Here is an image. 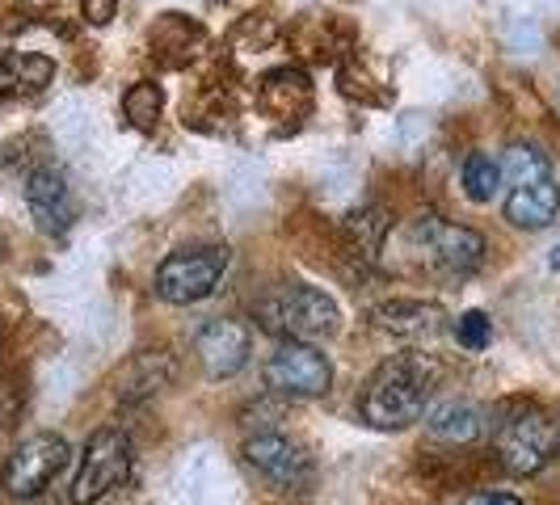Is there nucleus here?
<instances>
[{"mask_svg": "<svg viewBox=\"0 0 560 505\" xmlns=\"http://www.w3.org/2000/svg\"><path fill=\"white\" fill-rule=\"evenodd\" d=\"M434 363L425 354H396L371 371L359 392V413L375 430H405L421 421L425 400L434 392Z\"/></svg>", "mask_w": 560, "mask_h": 505, "instance_id": "nucleus-1", "label": "nucleus"}, {"mask_svg": "<svg viewBox=\"0 0 560 505\" xmlns=\"http://www.w3.org/2000/svg\"><path fill=\"white\" fill-rule=\"evenodd\" d=\"M505 220L523 232H539L560 215V186L548 156L535 143H510L502 161Z\"/></svg>", "mask_w": 560, "mask_h": 505, "instance_id": "nucleus-2", "label": "nucleus"}, {"mask_svg": "<svg viewBox=\"0 0 560 505\" xmlns=\"http://www.w3.org/2000/svg\"><path fill=\"white\" fill-rule=\"evenodd\" d=\"M493 455L510 477H535L560 455V425L532 400H514L493 421Z\"/></svg>", "mask_w": 560, "mask_h": 505, "instance_id": "nucleus-3", "label": "nucleus"}, {"mask_svg": "<svg viewBox=\"0 0 560 505\" xmlns=\"http://www.w3.org/2000/svg\"><path fill=\"white\" fill-rule=\"evenodd\" d=\"M253 320L257 329L279 341H316V337H329L341 320L337 304L308 282H282L270 286L257 304H253Z\"/></svg>", "mask_w": 560, "mask_h": 505, "instance_id": "nucleus-4", "label": "nucleus"}, {"mask_svg": "<svg viewBox=\"0 0 560 505\" xmlns=\"http://www.w3.org/2000/svg\"><path fill=\"white\" fill-rule=\"evenodd\" d=\"M405 257L434 279H468L485 261V236L464 224H451L439 215H421L400 232Z\"/></svg>", "mask_w": 560, "mask_h": 505, "instance_id": "nucleus-5", "label": "nucleus"}, {"mask_svg": "<svg viewBox=\"0 0 560 505\" xmlns=\"http://www.w3.org/2000/svg\"><path fill=\"white\" fill-rule=\"evenodd\" d=\"M228 245H202V249H182L168 252L156 270V295L165 304L190 308L198 300H207L228 270Z\"/></svg>", "mask_w": 560, "mask_h": 505, "instance_id": "nucleus-6", "label": "nucleus"}, {"mask_svg": "<svg viewBox=\"0 0 560 505\" xmlns=\"http://www.w3.org/2000/svg\"><path fill=\"white\" fill-rule=\"evenodd\" d=\"M131 477V438L122 430H97L84 443L81 468L72 480V505H97Z\"/></svg>", "mask_w": 560, "mask_h": 505, "instance_id": "nucleus-7", "label": "nucleus"}, {"mask_svg": "<svg viewBox=\"0 0 560 505\" xmlns=\"http://www.w3.org/2000/svg\"><path fill=\"white\" fill-rule=\"evenodd\" d=\"M261 375L270 392L295 396V400H312L334 388V366L312 341H279Z\"/></svg>", "mask_w": 560, "mask_h": 505, "instance_id": "nucleus-8", "label": "nucleus"}, {"mask_svg": "<svg viewBox=\"0 0 560 505\" xmlns=\"http://www.w3.org/2000/svg\"><path fill=\"white\" fill-rule=\"evenodd\" d=\"M68 455L72 450H68V443L59 434H34L22 447H13V455L4 459L0 489L9 497H18V502H30V497H38L68 468Z\"/></svg>", "mask_w": 560, "mask_h": 505, "instance_id": "nucleus-9", "label": "nucleus"}, {"mask_svg": "<svg viewBox=\"0 0 560 505\" xmlns=\"http://www.w3.org/2000/svg\"><path fill=\"white\" fill-rule=\"evenodd\" d=\"M198 363L207 371V379H232L241 366L249 363L253 333L245 320H232V316H215L207 320L195 337Z\"/></svg>", "mask_w": 560, "mask_h": 505, "instance_id": "nucleus-10", "label": "nucleus"}, {"mask_svg": "<svg viewBox=\"0 0 560 505\" xmlns=\"http://www.w3.org/2000/svg\"><path fill=\"white\" fill-rule=\"evenodd\" d=\"M245 459L275 489H304L312 480V455L287 434H257V438H249Z\"/></svg>", "mask_w": 560, "mask_h": 505, "instance_id": "nucleus-11", "label": "nucleus"}, {"mask_svg": "<svg viewBox=\"0 0 560 505\" xmlns=\"http://www.w3.org/2000/svg\"><path fill=\"white\" fill-rule=\"evenodd\" d=\"M26 207H30V215H34V224H38V232H47V236H63V232L72 227L77 202H72V186H68L63 168L43 165L30 173Z\"/></svg>", "mask_w": 560, "mask_h": 505, "instance_id": "nucleus-12", "label": "nucleus"}, {"mask_svg": "<svg viewBox=\"0 0 560 505\" xmlns=\"http://www.w3.org/2000/svg\"><path fill=\"white\" fill-rule=\"evenodd\" d=\"M257 106L282 127H300L312 114V81L304 68H275L257 81Z\"/></svg>", "mask_w": 560, "mask_h": 505, "instance_id": "nucleus-13", "label": "nucleus"}, {"mask_svg": "<svg viewBox=\"0 0 560 505\" xmlns=\"http://www.w3.org/2000/svg\"><path fill=\"white\" fill-rule=\"evenodd\" d=\"M443 320H447L443 308L430 304V300H384V304L371 308V325L375 329H384V333L393 337H409V341L434 337L443 329Z\"/></svg>", "mask_w": 560, "mask_h": 505, "instance_id": "nucleus-14", "label": "nucleus"}, {"mask_svg": "<svg viewBox=\"0 0 560 505\" xmlns=\"http://www.w3.org/2000/svg\"><path fill=\"white\" fill-rule=\"evenodd\" d=\"M173 375H177V363L168 359V350H143L118 371V400L122 404H140V400L156 396L161 388H168Z\"/></svg>", "mask_w": 560, "mask_h": 505, "instance_id": "nucleus-15", "label": "nucleus"}, {"mask_svg": "<svg viewBox=\"0 0 560 505\" xmlns=\"http://www.w3.org/2000/svg\"><path fill=\"white\" fill-rule=\"evenodd\" d=\"M388 236H393V211L388 207H363V211H354L346 220V249H350V257L366 261V266L380 261Z\"/></svg>", "mask_w": 560, "mask_h": 505, "instance_id": "nucleus-16", "label": "nucleus"}, {"mask_svg": "<svg viewBox=\"0 0 560 505\" xmlns=\"http://www.w3.org/2000/svg\"><path fill=\"white\" fill-rule=\"evenodd\" d=\"M480 409L477 404H468V400H451V404H439L434 413H430V438H439V443H472L480 434Z\"/></svg>", "mask_w": 560, "mask_h": 505, "instance_id": "nucleus-17", "label": "nucleus"}, {"mask_svg": "<svg viewBox=\"0 0 560 505\" xmlns=\"http://www.w3.org/2000/svg\"><path fill=\"white\" fill-rule=\"evenodd\" d=\"M161 110H165V93H161V84L152 81L131 84L127 97H122V114H127V122L136 131H152L161 122Z\"/></svg>", "mask_w": 560, "mask_h": 505, "instance_id": "nucleus-18", "label": "nucleus"}, {"mask_svg": "<svg viewBox=\"0 0 560 505\" xmlns=\"http://www.w3.org/2000/svg\"><path fill=\"white\" fill-rule=\"evenodd\" d=\"M502 190V161H493L489 152H472L464 161V195L472 202H493Z\"/></svg>", "mask_w": 560, "mask_h": 505, "instance_id": "nucleus-19", "label": "nucleus"}, {"mask_svg": "<svg viewBox=\"0 0 560 505\" xmlns=\"http://www.w3.org/2000/svg\"><path fill=\"white\" fill-rule=\"evenodd\" d=\"M4 63L13 77V93H43L56 77V63L38 51H13V56H4Z\"/></svg>", "mask_w": 560, "mask_h": 505, "instance_id": "nucleus-20", "label": "nucleus"}, {"mask_svg": "<svg viewBox=\"0 0 560 505\" xmlns=\"http://www.w3.org/2000/svg\"><path fill=\"white\" fill-rule=\"evenodd\" d=\"M455 341L477 354V350H485V345L493 341V320H489L485 312H464V316L455 320Z\"/></svg>", "mask_w": 560, "mask_h": 505, "instance_id": "nucleus-21", "label": "nucleus"}, {"mask_svg": "<svg viewBox=\"0 0 560 505\" xmlns=\"http://www.w3.org/2000/svg\"><path fill=\"white\" fill-rule=\"evenodd\" d=\"M81 13L89 26H110L118 13V0H81Z\"/></svg>", "mask_w": 560, "mask_h": 505, "instance_id": "nucleus-22", "label": "nucleus"}, {"mask_svg": "<svg viewBox=\"0 0 560 505\" xmlns=\"http://www.w3.org/2000/svg\"><path fill=\"white\" fill-rule=\"evenodd\" d=\"M464 505H523L514 493H493V489H485V493H468Z\"/></svg>", "mask_w": 560, "mask_h": 505, "instance_id": "nucleus-23", "label": "nucleus"}, {"mask_svg": "<svg viewBox=\"0 0 560 505\" xmlns=\"http://www.w3.org/2000/svg\"><path fill=\"white\" fill-rule=\"evenodd\" d=\"M13 93V77H9V63H4V56H0V102Z\"/></svg>", "mask_w": 560, "mask_h": 505, "instance_id": "nucleus-24", "label": "nucleus"}, {"mask_svg": "<svg viewBox=\"0 0 560 505\" xmlns=\"http://www.w3.org/2000/svg\"><path fill=\"white\" fill-rule=\"evenodd\" d=\"M552 270H560V249L552 252Z\"/></svg>", "mask_w": 560, "mask_h": 505, "instance_id": "nucleus-25", "label": "nucleus"}, {"mask_svg": "<svg viewBox=\"0 0 560 505\" xmlns=\"http://www.w3.org/2000/svg\"><path fill=\"white\" fill-rule=\"evenodd\" d=\"M0 249H4V245H0Z\"/></svg>", "mask_w": 560, "mask_h": 505, "instance_id": "nucleus-26", "label": "nucleus"}]
</instances>
